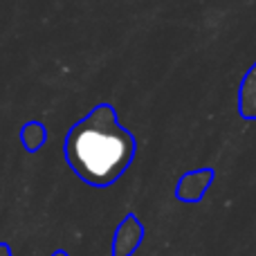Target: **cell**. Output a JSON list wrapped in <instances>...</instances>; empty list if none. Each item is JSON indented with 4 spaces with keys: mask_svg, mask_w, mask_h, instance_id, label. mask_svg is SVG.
Returning <instances> with one entry per match:
<instances>
[{
    "mask_svg": "<svg viewBox=\"0 0 256 256\" xmlns=\"http://www.w3.org/2000/svg\"><path fill=\"white\" fill-rule=\"evenodd\" d=\"M137 150V142L120 124L110 104L94 106L66 137V160L70 168L90 186H110L126 173Z\"/></svg>",
    "mask_w": 256,
    "mask_h": 256,
    "instance_id": "obj_1",
    "label": "cell"
},
{
    "mask_svg": "<svg viewBox=\"0 0 256 256\" xmlns=\"http://www.w3.org/2000/svg\"><path fill=\"white\" fill-rule=\"evenodd\" d=\"M236 106H238V115L243 120L256 122V61L243 76L238 88V97H236Z\"/></svg>",
    "mask_w": 256,
    "mask_h": 256,
    "instance_id": "obj_2",
    "label": "cell"
},
{
    "mask_svg": "<svg viewBox=\"0 0 256 256\" xmlns=\"http://www.w3.org/2000/svg\"><path fill=\"white\" fill-rule=\"evenodd\" d=\"M214 180V171L212 168H200V171L186 173L180 180V186H178V196L182 200H198L200 196L204 194L209 184Z\"/></svg>",
    "mask_w": 256,
    "mask_h": 256,
    "instance_id": "obj_3",
    "label": "cell"
},
{
    "mask_svg": "<svg viewBox=\"0 0 256 256\" xmlns=\"http://www.w3.org/2000/svg\"><path fill=\"white\" fill-rule=\"evenodd\" d=\"M20 140L27 150H38L40 146L45 144V140H48V130H45V126L38 124V122H30V124L22 126Z\"/></svg>",
    "mask_w": 256,
    "mask_h": 256,
    "instance_id": "obj_4",
    "label": "cell"
},
{
    "mask_svg": "<svg viewBox=\"0 0 256 256\" xmlns=\"http://www.w3.org/2000/svg\"><path fill=\"white\" fill-rule=\"evenodd\" d=\"M0 256H12V252H9L4 245H0Z\"/></svg>",
    "mask_w": 256,
    "mask_h": 256,
    "instance_id": "obj_5",
    "label": "cell"
}]
</instances>
